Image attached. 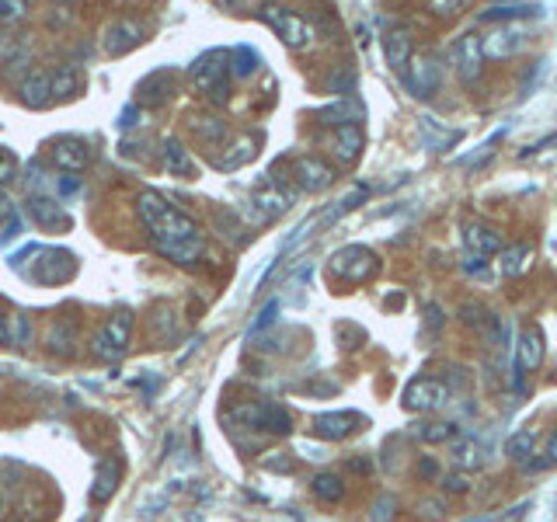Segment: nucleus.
<instances>
[{
	"instance_id": "7c9ffc66",
	"label": "nucleus",
	"mask_w": 557,
	"mask_h": 522,
	"mask_svg": "<svg viewBox=\"0 0 557 522\" xmlns=\"http://www.w3.org/2000/svg\"><path fill=\"white\" fill-rule=\"evenodd\" d=\"M84 88V77L77 66H60L53 70V101L56 98H77Z\"/></svg>"
},
{
	"instance_id": "79ce46f5",
	"label": "nucleus",
	"mask_w": 557,
	"mask_h": 522,
	"mask_svg": "<svg viewBox=\"0 0 557 522\" xmlns=\"http://www.w3.org/2000/svg\"><path fill=\"white\" fill-rule=\"evenodd\" d=\"M446 501L443 498H426V501H418V519H426V522H439V519H446Z\"/></svg>"
},
{
	"instance_id": "de8ad7c7",
	"label": "nucleus",
	"mask_w": 557,
	"mask_h": 522,
	"mask_svg": "<svg viewBox=\"0 0 557 522\" xmlns=\"http://www.w3.org/2000/svg\"><path fill=\"white\" fill-rule=\"evenodd\" d=\"M29 341V321L14 314V345H25Z\"/></svg>"
},
{
	"instance_id": "2f4dec72",
	"label": "nucleus",
	"mask_w": 557,
	"mask_h": 522,
	"mask_svg": "<svg viewBox=\"0 0 557 522\" xmlns=\"http://www.w3.org/2000/svg\"><path fill=\"white\" fill-rule=\"evenodd\" d=\"M230 154H220L216 157V167H224V171H233V167H241V164H248L255 154H258V139L255 136H244V139H237L233 147H227Z\"/></svg>"
},
{
	"instance_id": "4468645a",
	"label": "nucleus",
	"mask_w": 557,
	"mask_h": 522,
	"mask_svg": "<svg viewBox=\"0 0 557 522\" xmlns=\"http://www.w3.org/2000/svg\"><path fill=\"white\" fill-rule=\"evenodd\" d=\"M362 418L356 411H325L314 418V435L325 439V442H342L349 439L352 432H359Z\"/></svg>"
},
{
	"instance_id": "1a4fd4ad",
	"label": "nucleus",
	"mask_w": 557,
	"mask_h": 522,
	"mask_svg": "<svg viewBox=\"0 0 557 522\" xmlns=\"http://www.w3.org/2000/svg\"><path fill=\"white\" fill-rule=\"evenodd\" d=\"M529 42V32H526L519 21H505V25H492V32L481 35V49H485V60H512L519 56Z\"/></svg>"
},
{
	"instance_id": "b1692460",
	"label": "nucleus",
	"mask_w": 557,
	"mask_h": 522,
	"mask_svg": "<svg viewBox=\"0 0 557 522\" xmlns=\"http://www.w3.org/2000/svg\"><path fill=\"white\" fill-rule=\"evenodd\" d=\"M488 450H485V442H477L474 435H463L457 439V446H453V459H457L460 470H485L488 467Z\"/></svg>"
},
{
	"instance_id": "4d7b16f0",
	"label": "nucleus",
	"mask_w": 557,
	"mask_h": 522,
	"mask_svg": "<svg viewBox=\"0 0 557 522\" xmlns=\"http://www.w3.org/2000/svg\"><path fill=\"white\" fill-rule=\"evenodd\" d=\"M216 4H233V0H216Z\"/></svg>"
},
{
	"instance_id": "603ef678",
	"label": "nucleus",
	"mask_w": 557,
	"mask_h": 522,
	"mask_svg": "<svg viewBox=\"0 0 557 522\" xmlns=\"http://www.w3.org/2000/svg\"><path fill=\"white\" fill-rule=\"evenodd\" d=\"M463 268H467L470 275H481V272H485V258H481V255H467Z\"/></svg>"
},
{
	"instance_id": "a211bd4d",
	"label": "nucleus",
	"mask_w": 557,
	"mask_h": 522,
	"mask_svg": "<svg viewBox=\"0 0 557 522\" xmlns=\"http://www.w3.org/2000/svg\"><path fill=\"white\" fill-rule=\"evenodd\" d=\"M251 202H255V209H258V223H265V220L283 216V213L293 206V189H283V185L268 181V185H262V189L255 192Z\"/></svg>"
},
{
	"instance_id": "9b49d317",
	"label": "nucleus",
	"mask_w": 557,
	"mask_h": 522,
	"mask_svg": "<svg viewBox=\"0 0 557 522\" xmlns=\"http://www.w3.org/2000/svg\"><path fill=\"white\" fill-rule=\"evenodd\" d=\"M544 356H547V334L540 324H523L519 334H516V373H536L544 366Z\"/></svg>"
},
{
	"instance_id": "9d476101",
	"label": "nucleus",
	"mask_w": 557,
	"mask_h": 522,
	"mask_svg": "<svg viewBox=\"0 0 557 522\" xmlns=\"http://www.w3.org/2000/svg\"><path fill=\"white\" fill-rule=\"evenodd\" d=\"M450 66L457 70V77L463 84H477L485 73V49H481V35L463 32L450 49Z\"/></svg>"
},
{
	"instance_id": "4c0bfd02",
	"label": "nucleus",
	"mask_w": 557,
	"mask_h": 522,
	"mask_svg": "<svg viewBox=\"0 0 557 522\" xmlns=\"http://www.w3.org/2000/svg\"><path fill=\"white\" fill-rule=\"evenodd\" d=\"M536 11H540L536 4H505V7H492V11L485 14V21H498V25H505V21L529 18V14H536Z\"/></svg>"
},
{
	"instance_id": "cd10ccee",
	"label": "nucleus",
	"mask_w": 557,
	"mask_h": 522,
	"mask_svg": "<svg viewBox=\"0 0 557 522\" xmlns=\"http://www.w3.org/2000/svg\"><path fill=\"white\" fill-rule=\"evenodd\" d=\"M310 494H314L317 501H325V505L342 501V498H345V481H342V474H334V470L314 474V481H310Z\"/></svg>"
},
{
	"instance_id": "c85d7f7f",
	"label": "nucleus",
	"mask_w": 557,
	"mask_h": 522,
	"mask_svg": "<svg viewBox=\"0 0 557 522\" xmlns=\"http://www.w3.org/2000/svg\"><path fill=\"white\" fill-rule=\"evenodd\" d=\"M192 130H196V136L206 143V147H224L230 136V126L224 122V119H216V115H196L192 119Z\"/></svg>"
},
{
	"instance_id": "2eb2a0df",
	"label": "nucleus",
	"mask_w": 557,
	"mask_h": 522,
	"mask_svg": "<svg viewBox=\"0 0 557 522\" xmlns=\"http://www.w3.org/2000/svg\"><path fill=\"white\" fill-rule=\"evenodd\" d=\"M384 56H387V66L393 73H404L411 56H415V35L408 25H393L387 38H384Z\"/></svg>"
},
{
	"instance_id": "72a5a7b5",
	"label": "nucleus",
	"mask_w": 557,
	"mask_h": 522,
	"mask_svg": "<svg viewBox=\"0 0 557 522\" xmlns=\"http://www.w3.org/2000/svg\"><path fill=\"white\" fill-rule=\"evenodd\" d=\"M533 446H536V428H519L516 435H509L505 457L512 459V463H526V459L533 457Z\"/></svg>"
},
{
	"instance_id": "f03ea898",
	"label": "nucleus",
	"mask_w": 557,
	"mask_h": 522,
	"mask_svg": "<svg viewBox=\"0 0 557 522\" xmlns=\"http://www.w3.org/2000/svg\"><path fill=\"white\" fill-rule=\"evenodd\" d=\"M230 53H206L202 60L192 66V84L198 95L213 101V105H227L230 101Z\"/></svg>"
},
{
	"instance_id": "a19ab883",
	"label": "nucleus",
	"mask_w": 557,
	"mask_h": 522,
	"mask_svg": "<svg viewBox=\"0 0 557 522\" xmlns=\"http://www.w3.org/2000/svg\"><path fill=\"white\" fill-rule=\"evenodd\" d=\"M470 7V0H428V11L439 18H457Z\"/></svg>"
},
{
	"instance_id": "f3484780",
	"label": "nucleus",
	"mask_w": 557,
	"mask_h": 522,
	"mask_svg": "<svg viewBox=\"0 0 557 522\" xmlns=\"http://www.w3.org/2000/svg\"><path fill=\"white\" fill-rule=\"evenodd\" d=\"M362 147H366V136H362L359 122L338 126V130L331 132V157L338 164H345V167H352V164L359 161Z\"/></svg>"
},
{
	"instance_id": "3c124183",
	"label": "nucleus",
	"mask_w": 557,
	"mask_h": 522,
	"mask_svg": "<svg viewBox=\"0 0 557 522\" xmlns=\"http://www.w3.org/2000/svg\"><path fill=\"white\" fill-rule=\"evenodd\" d=\"M275 310H279V307H275V303H268V307H265L262 314H258V321H255V327H251V331H262L265 324H272V317H275Z\"/></svg>"
},
{
	"instance_id": "8fccbe9b",
	"label": "nucleus",
	"mask_w": 557,
	"mask_h": 522,
	"mask_svg": "<svg viewBox=\"0 0 557 522\" xmlns=\"http://www.w3.org/2000/svg\"><path fill=\"white\" fill-rule=\"evenodd\" d=\"M14 161L11 157H0V185H7V181H14Z\"/></svg>"
},
{
	"instance_id": "39448f33",
	"label": "nucleus",
	"mask_w": 557,
	"mask_h": 522,
	"mask_svg": "<svg viewBox=\"0 0 557 522\" xmlns=\"http://www.w3.org/2000/svg\"><path fill=\"white\" fill-rule=\"evenodd\" d=\"M328 268L334 279H342L349 286H362V282H369L380 272V258L369 248H362V244H349V248L331 255Z\"/></svg>"
},
{
	"instance_id": "a18cd8bd",
	"label": "nucleus",
	"mask_w": 557,
	"mask_h": 522,
	"mask_svg": "<svg viewBox=\"0 0 557 522\" xmlns=\"http://www.w3.org/2000/svg\"><path fill=\"white\" fill-rule=\"evenodd\" d=\"M443 488L450 491V494H467V491H470L467 470H463V474H446V477H443Z\"/></svg>"
},
{
	"instance_id": "c756f323",
	"label": "nucleus",
	"mask_w": 557,
	"mask_h": 522,
	"mask_svg": "<svg viewBox=\"0 0 557 522\" xmlns=\"http://www.w3.org/2000/svg\"><path fill=\"white\" fill-rule=\"evenodd\" d=\"M502 275L505 279H519L526 268H529V258H533V248L529 244H512V248H502Z\"/></svg>"
},
{
	"instance_id": "37998d69",
	"label": "nucleus",
	"mask_w": 557,
	"mask_h": 522,
	"mask_svg": "<svg viewBox=\"0 0 557 522\" xmlns=\"http://www.w3.org/2000/svg\"><path fill=\"white\" fill-rule=\"evenodd\" d=\"M415 474H418V481L435 484V481L443 477V463H439L435 457H422V459H418V467H415Z\"/></svg>"
},
{
	"instance_id": "4be33fe9",
	"label": "nucleus",
	"mask_w": 557,
	"mask_h": 522,
	"mask_svg": "<svg viewBox=\"0 0 557 522\" xmlns=\"http://www.w3.org/2000/svg\"><path fill=\"white\" fill-rule=\"evenodd\" d=\"M49 157H53V164H56L60 171L80 174V171L88 167V147H84L80 139H56L53 150H49Z\"/></svg>"
},
{
	"instance_id": "c9c22d12",
	"label": "nucleus",
	"mask_w": 557,
	"mask_h": 522,
	"mask_svg": "<svg viewBox=\"0 0 557 522\" xmlns=\"http://www.w3.org/2000/svg\"><path fill=\"white\" fill-rule=\"evenodd\" d=\"M457 317H460V324L463 327H488V321H492L494 314L485 307V303H477V299H467V303H460V310H457Z\"/></svg>"
},
{
	"instance_id": "6e6552de",
	"label": "nucleus",
	"mask_w": 557,
	"mask_h": 522,
	"mask_svg": "<svg viewBox=\"0 0 557 522\" xmlns=\"http://www.w3.org/2000/svg\"><path fill=\"white\" fill-rule=\"evenodd\" d=\"M401 80H404L408 95H415V98L426 101L443 88V63H439L432 53H415L411 63H408V70L401 73Z\"/></svg>"
},
{
	"instance_id": "5fc2aeb1",
	"label": "nucleus",
	"mask_w": 557,
	"mask_h": 522,
	"mask_svg": "<svg viewBox=\"0 0 557 522\" xmlns=\"http://www.w3.org/2000/svg\"><path fill=\"white\" fill-rule=\"evenodd\" d=\"M547 459L557 463V428H554V435H551V442H547Z\"/></svg>"
},
{
	"instance_id": "423d86ee",
	"label": "nucleus",
	"mask_w": 557,
	"mask_h": 522,
	"mask_svg": "<svg viewBox=\"0 0 557 522\" xmlns=\"http://www.w3.org/2000/svg\"><path fill=\"white\" fill-rule=\"evenodd\" d=\"M132 345V314L122 310V314H112L105 324L98 327V334L91 338V352L95 359L101 362H119Z\"/></svg>"
},
{
	"instance_id": "ea45409f",
	"label": "nucleus",
	"mask_w": 557,
	"mask_h": 522,
	"mask_svg": "<svg viewBox=\"0 0 557 522\" xmlns=\"http://www.w3.org/2000/svg\"><path fill=\"white\" fill-rule=\"evenodd\" d=\"M258 66H262V60H258L251 49H233V53H230V73H233V77H251Z\"/></svg>"
},
{
	"instance_id": "dca6fc26",
	"label": "nucleus",
	"mask_w": 557,
	"mask_h": 522,
	"mask_svg": "<svg viewBox=\"0 0 557 522\" xmlns=\"http://www.w3.org/2000/svg\"><path fill=\"white\" fill-rule=\"evenodd\" d=\"M463 248H467V255L492 258V255H502L505 237H502L492 223H467V227H463Z\"/></svg>"
},
{
	"instance_id": "052dcab7",
	"label": "nucleus",
	"mask_w": 557,
	"mask_h": 522,
	"mask_svg": "<svg viewBox=\"0 0 557 522\" xmlns=\"http://www.w3.org/2000/svg\"><path fill=\"white\" fill-rule=\"evenodd\" d=\"M63 4H66V0H63Z\"/></svg>"
},
{
	"instance_id": "49530a36",
	"label": "nucleus",
	"mask_w": 557,
	"mask_h": 522,
	"mask_svg": "<svg viewBox=\"0 0 557 522\" xmlns=\"http://www.w3.org/2000/svg\"><path fill=\"white\" fill-rule=\"evenodd\" d=\"M393 509H397V501H393V498H384V501L376 505V522H393Z\"/></svg>"
},
{
	"instance_id": "f257e3e1",
	"label": "nucleus",
	"mask_w": 557,
	"mask_h": 522,
	"mask_svg": "<svg viewBox=\"0 0 557 522\" xmlns=\"http://www.w3.org/2000/svg\"><path fill=\"white\" fill-rule=\"evenodd\" d=\"M136 213L150 233V244L161 258L174 261L181 268H192L206 258V233L196 220L181 209H174L165 196L157 192H139L136 196Z\"/></svg>"
},
{
	"instance_id": "0eeeda50",
	"label": "nucleus",
	"mask_w": 557,
	"mask_h": 522,
	"mask_svg": "<svg viewBox=\"0 0 557 522\" xmlns=\"http://www.w3.org/2000/svg\"><path fill=\"white\" fill-rule=\"evenodd\" d=\"M262 21L272 29V32L279 35L290 49H296V53H303V49H310L314 46V29L296 14V11H290V7H279V4H265L262 7Z\"/></svg>"
},
{
	"instance_id": "6e6d98bb",
	"label": "nucleus",
	"mask_w": 557,
	"mask_h": 522,
	"mask_svg": "<svg viewBox=\"0 0 557 522\" xmlns=\"http://www.w3.org/2000/svg\"><path fill=\"white\" fill-rule=\"evenodd\" d=\"M349 470H359V474H369V463H366V459H349Z\"/></svg>"
},
{
	"instance_id": "e433bc0d",
	"label": "nucleus",
	"mask_w": 557,
	"mask_h": 522,
	"mask_svg": "<svg viewBox=\"0 0 557 522\" xmlns=\"http://www.w3.org/2000/svg\"><path fill=\"white\" fill-rule=\"evenodd\" d=\"M366 198H369V189H366V185H356L352 192H345V196H342L338 202H334V206H331V213L325 216V220H321V223H325V227H331V223H334L338 216H345L349 209H356V206H359V202H366Z\"/></svg>"
},
{
	"instance_id": "864d4df0",
	"label": "nucleus",
	"mask_w": 557,
	"mask_h": 522,
	"mask_svg": "<svg viewBox=\"0 0 557 522\" xmlns=\"http://www.w3.org/2000/svg\"><path fill=\"white\" fill-rule=\"evenodd\" d=\"M11 216H14V202L7 192H0V220H11Z\"/></svg>"
},
{
	"instance_id": "58836bf2",
	"label": "nucleus",
	"mask_w": 557,
	"mask_h": 522,
	"mask_svg": "<svg viewBox=\"0 0 557 522\" xmlns=\"http://www.w3.org/2000/svg\"><path fill=\"white\" fill-rule=\"evenodd\" d=\"M32 4L29 0H0V25L11 29V25H21L29 18Z\"/></svg>"
},
{
	"instance_id": "c03bdc74",
	"label": "nucleus",
	"mask_w": 557,
	"mask_h": 522,
	"mask_svg": "<svg viewBox=\"0 0 557 522\" xmlns=\"http://www.w3.org/2000/svg\"><path fill=\"white\" fill-rule=\"evenodd\" d=\"M14 345V314L0 310V349Z\"/></svg>"
},
{
	"instance_id": "5701e85b",
	"label": "nucleus",
	"mask_w": 557,
	"mask_h": 522,
	"mask_svg": "<svg viewBox=\"0 0 557 522\" xmlns=\"http://www.w3.org/2000/svg\"><path fill=\"white\" fill-rule=\"evenodd\" d=\"M46 345H49V352L70 359V356L77 352V345H80L77 324H73V321H56V324H49V331H46Z\"/></svg>"
},
{
	"instance_id": "6ab92c4d",
	"label": "nucleus",
	"mask_w": 557,
	"mask_h": 522,
	"mask_svg": "<svg viewBox=\"0 0 557 522\" xmlns=\"http://www.w3.org/2000/svg\"><path fill=\"white\" fill-rule=\"evenodd\" d=\"M29 216H32L35 227L49 230V233H56V230L70 227L63 206H60L56 198H49V196H32V198H29Z\"/></svg>"
},
{
	"instance_id": "a878e982",
	"label": "nucleus",
	"mask_w": 557,
	"mask_h": 522,
	"mask_svg": "<svg viewBox=\"0 0 557 522\" xmlns=\"http://www.w3.org/2000/svg\"><path fill=\"white\" fill-rule=\"evenodd\" d=\"M115 491H119V463L115 459H101L98 474H95V484H91V501L105 505V501H112Z\"/></svg>"
},
{
	"instance_id": "473e14b6",
	"label": "nucleus",
	"mask_w": 557,
	"mask_h": 522,
	"mask_svg": "<svg viewBox=\"0 0 557 522\" xmlns=\"http://www.w3.org/2000/svg\"><path fill=\"white\" fill-rule=\"evenodd\" d=\"M418 126H422V136H426L428 150H446V147H453V143L460 139L457 130H443L439 119H428V115L418 119Z\"/></svg>"
},
{
	"instance_id": "412c9836",
	"label": "nucleus",
	"mask_w": 557,
	"mask_h": 522,
	"mask_svg": "<svg viewBox=\"0 0 557 522\" xmlns=\"http://www.w3.org/2000/svg\"><path fill=\"white\" fill-rule=\"evenodd\" d=\"M18 95H21L25 105H32V108L49 105L53 101V73L49 70H29L21 77V84H18Z\"/></svg>"
},
{
	"instance_id": "393cba45",
	"label": "nucleus",
	"mask_w": 557,
	"mask_h": 522,
	"mask_svg": "<svg viewBox=\"0 0 557 522\" xmlns=\"http://www.w3.org/2000/svg\"><path fill=\"white\" fill-rule=\"evenodd\" d=\"M411 435L426 446H443V442H453L457 439V425L453 422H443V418H422V422L411 428Z\"/></svg>"
},
{
	"instance_id": "20e7f679",
	"label": "nucleus",
	"mask_w": 557,
	"mask_h": 522,
	"mask_svg": "<svg viewBox=\"0 0 557 522\" xmlns=\"http://www.w3.org/2000/svg\"><path fill=\"white\" fill-rule=\"evenodd\" d=\"M233 422H241L244 428H255V432H268V435H290L293 432V418L283 404H272V400H244L230 411Z\"/></svg>"
},
{
	"instance_id": "09e8293b",
	"label": "nucleus",
	"mask_w": 557,
	"mask_h": 522,
	"mask_svg": "<svg viewBox=\"0 0 557 522\" xmlns=\"http://www.w3.org/2000/svg\"><path fill=\"white\" fill-rule=\"evenodd\" d=\"M352 84H356V77H352V73H342V77L328 80L331 91H352Z\"/></svg>"
},
{
	"instance_id": "aec40b11",
	"label": "nucleus",
	"mask_w": 557,
	"mask_h": 522,
	"mask_svg": "<svg viewBox=\"0 0 557 522\" xmlns=\"http://www.w3.org/2000/svg\"><path fill=\"white\" fill-rule=\"evenodd\" d=\"M178 91V80H174V73L171 70H157V73H150L143 84H139V105H147V108H161L171 101V95Z\"/></svg>"
},
{
	"instance_id": "7ed1b4c3",
	"label": "nucleus",
	"mask_w": 557,
	"mask_h": 522,
	"mask_svg": "<svg viewBox=\"0 0 557 522\" xmlns=\"http://www.w3.org/2000/svg\"><path fill=\"white\" fill-rule=\"evenodd\" d=\"M450 397H453V387L443 380V376H415L404 393H401V404H404V411H411V415H435V411H443L446 404H450Z\"/></svg>"
},
{
	"instance_id": "f704fd0d",
	"label": "nucleus",
	"mask_w": 557,
	"mask_h": 522,
	"mask_svg": "<svg viewBox=\"0 0 557 522\" xmlns=\"http://www.w3.org/2000/svg\"><path fill=\"white\" fill-rule=\"evenodd\" d=\"M362 108L356 101H338V105H331L321 112V122L325 126H349V122H359Z\"/></svg>"
},
{
	"instance_id": "f8f14e48",
	"label": "nucleus",
	"mask_w": 557,
	"mask_h": 522,
	"mask_svg": "<svg viewBox=\"0 0 557 522\" xmlns=\"http://www.w3.org/2000/svg\"><path fill=\"white\" fill-rule=\"evenodd\" d=\"M293 181L296 189H303V192H325L334 185V167L328 161H321V157H296L293 161Z\"/></svg>"
},
{
	"instance_id": "bf43d9fd",
	"label": "nucleus",
	"mask_w": 557,
	"mask_h": 522,
	"mask_svg": "<svg viewBox=\"0 0 557 522\" xmlns=\"http://www.w3.org/2000/svg\"><path fill=\"white\" fill-rule=\"evenodd\" d=\"M0 512H4V501H0Z\"/></svg>"
},
{
	"instance_id": "13d9d810",
	"label": "nucleus",
	"mask_w": 557,
	"mask_h": 522,
	"mask_svg": "<svg viewBox=\"0 0 557 522\" xmlns=\"http://www.w3.org/2000/svg\"><path fill=\"white\" fill-rule=\"evenodd\" d=\"M7 522H25V519H7Z\"/></svg>"
},
{
	"instance_id": "ddd939ff",
	"label": "nucleus",
	"mask_w": 557,
	"mask_h": 522,
	"mask_svg": "<svg viewBox=\"0 0 557 522\" xmlns=\"http://www.w3.org/2000/svg\"><path fill=\"white\" fill-rule=\"evenodd\" d=\"M143 38H147V29H143L139 21L119 18V21H112V25L105 29V35H101V49H105L108 56H122V53L136 49Z\"/></svg>"
},
{
	"instance_id": "bb28decb",
	"label": "nucleus",
	"mask_w": 557,
	"mask_h": 522,
	"mask_svg": "<svg viewBox=\"0 0 557 522\" xmlns=\"http://www.w3.org/2000/svg\"><path fill=\"white\" fill-rule=\"evenodd\" d=\"M165 167L174 178H192L196 174V161L189 157V150H185V143L178 136H167L165 139Z\"/></svg>"
}]
</instances>
